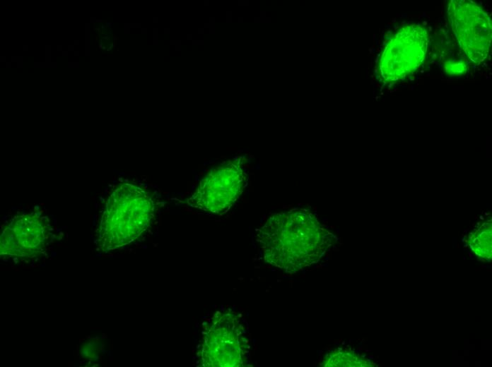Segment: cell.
<instances>
[{
    "label": "cell",
    "instance_id": "6da1fadb",
    "mask_svg": "<svg viewBox=\"0 0 492 367\" xmlns=\"http://www.w3.org/2000/svg\"><path fill=\"white\" fill-rule=\"evenodd\" d=\"M255 241L266 262L293 273L318 263L334 236L313 213L295 209L271 215L257 230Z\"/></svg>",
    "mask_w": 492,
    "mask_h": 367
},
{
    "label": "cell",
    "instance_id": "7a4b0ae2",
    "mask_svg": "<svg viewBox=\"0 0 492 367\" xmlns=\"http://www.w3.org/2000/svg\"><path fill=\"white\" fill-rule=\"evenodd\" d=\"M154 210L153 200L145 188L122 184L109 198L101 218L102 246L114 249L138 239L152 224Z\"/></svg>",
    "mask_w": 492,
    "mask_h": 367
},
{
    "label": "cell",
    "instance_id": "3957f363",
    "mask_svg": "<svg viewBox=\"0 0 492 367\" xmlns=\"http://www.w3.org/2000/svg\"><path fill=\"white\" fill-rule=\"evenodd\" d=\"M251 341L246 323L230 311H218L203 326L198 364L204 367L247 366Z\"/></svg>",
    "mask_w": 492,
    "mask_h": 367
},
{
    "label": "cell",
    "instance_id": "277c9868",
    "mask_svg": "<svg viewBox=\"0 0 492 367\" xmlns=\"http://www.w3.org/2000/svg\"><path fill=\"white\" fill-rule=\"evenodd\" d=\"M247 175L238 160L223 162L200 181L187 204L213 215L226 212L247 185Z\"/></svg>",
    "mask_w": 492,
    "mask_h": 367
},
{
    "label": "cell",
    "instance_id": "5b68a950",
    "mask_svg": "<svg viewBox=\"0 0 492 367\" xmlns=\"http://www.w3.org/2000/svg\"><path fill=\"white\" fill-rule=\"evenodd\" d=\"M45 222L37 215L14 218L1 236V253L33 257L42 250L48 238Z\"/></svg>",
    "mask_w": 492,
    "mask_h": 367
},
{
    "label": "cell",
    "instance_id": "8992f818",
    "mask_svg": "<svg viewBox=\"0 0 492 367\" xmlns=\"http://www.w3.org/2000/svg\"><path fill=\"white\" fill-rule=\"evenodd\" d=\"M472 249L479 255L491 258V224L486 222L477 229L470 239Z\"/></svg>",
    "mask_w": 492,
    "mask_h": 367
},
{
    "label": "cell",
    "instance_id": "52a82bcc",
    "mask_svg": "<svg viewBox=\"0 0 492 367\" xmlns=\"http://www.w3.org/2000/svg\"><path fill=\"white\" fill-rule=\"evenodd\" d=\"M322 365L324 366H368L369 362L354 353L335 351L325 356Z\"/></svg>",
    "mask_w": 492,
    "mask_h": 367
}]
</instances>
